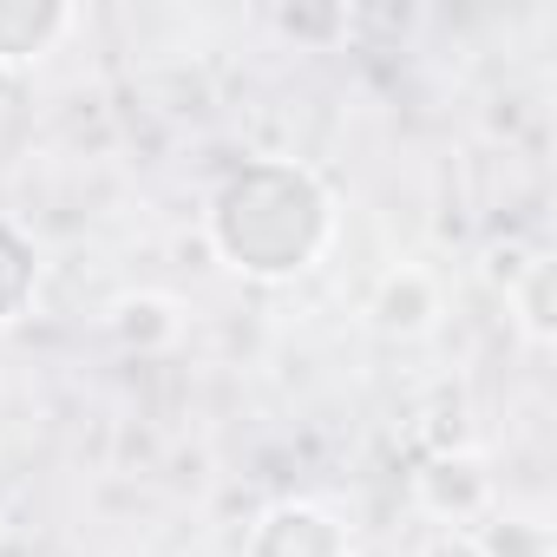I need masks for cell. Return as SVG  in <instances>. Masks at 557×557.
Listing matches in <instances>:
<instances>
[{"instance_id":"6","label":"cell","mask_w":557,"mask_h":557,"mask_svg":"<svg viewBox=\"0 0 557 557\" xmlns=\"http://www.w3.org/2000/svg\"><path fill=\"white\" fill-rule=\"evenodd\" d=\"M106 329H112L119 348L158 355V348H171V342L184 335V309H177L171 296H119L112 315H106Z\"/></svg>"},{"instance_id":"1","label":"cell","mask_w":557,"mask_h":557,"mask_svg":"<svg viewBox=\"0 0 557 557\" xmlns=\"http://www.w3.org/2000/svg\"><path fill=\"white\" fill-rule=\"evenodd\" d=\"M342 230L329 177L302 158H243L203 197V243L243 283H296Z\"/></svg>"},{"instance_id":"8","label":"cell","mask_w":557,"mask_h":557,"mask_svg":"<svg viewBox=\"0 0 557 557\" xmlns=\"http://www.w3.org/2000/svg\"><path fill=\"white\" fill-rule=\"evenodd\" d=\"M40 296V243L14 216H0V322H21Z\"/></svg>"},{"instance_id":"2","label":"cell","mask_w":557,"mask_h":557,"mask_svg":"<svg viewBox=\"0 0 557 557\" xmlns=\"http://www.w3.org/2000/svg\"><path fill=\"white\" fill-rule=\"evenodd\" d=\"M243 557H355V537L315 498H275L243 531Z\"/></svg>"},{"instance_id":"5","label":"cell","mask_w":557,"mask_h":557,"mask_svg":"<svg viewBox=\"0 0 557 557\" xmlns=\"http://www.w3.org/2000/svg\"><path fill=\"white\" fill-rule=\"evenodd\" d=\"M368 315H374V329H381V335H400V342H413V335H426V329L440 322V283H433L426 269L400 262V269H387L381 283H374V302H368Z\"/></svg>"},{"instance_id":"11","label":"cell","mask_w":557,"mask_h":557,"mask_svg":"<svg viewBox=\"0 0 557 557\" xmlns=\"http://www.w3.org/2000/svg\"><path fill=\"white\" fill-rule=\"evenodd\" d=\"M420 557H485V544L472 531H440V537L420 544Z\"/></svg>"},{"instance_id":"4","label":"cell","mask_w":557,"mask_h":557,"mask_svg":"<svg viewBox=\"0 0 557 557\" xmlns=\"http://www.w3.org/2000/svg\"><path fill=\"white\" fill-rule=\"evenodd\" d=\"M73 27H79L73 0H0V66L8 73L40 66Z\"/></svg>"},{"instance_id":"9","label":"cell","mask_w":557,"mask_h":557,"mask_svg":"<svg viewBox=\"0 0 557 557\" xmlns=\"http://www.w3.org/2000/svg\"><path fill=\"white\" fill-rule=\"evenodd\" d=\"M355 8H342V0H296V8H275V27H283L296 47H342L355 34Z\"/></svg>"},{"instance_id":"3","label":"cell","mask_w":557,"mask_h":557,"mask_svg":"<svg viewBox=\"0 0 557 557\" xmlns=\"http://www.w3.org/2000/svg\"><path fill=\"white\" fill-rule=\"evenodd\" d=\"M413 498L446 531L479 524L492 511V466H485V453H472V446H433L420 459V472H413Z\"/></svg>"},{"instance_id":"10","label":"cell","mask_w":557,"mask_h":557,"mask_svg":"<svg viewBox=\"0 0 557 557\" xmlns=\"http://www.w3.org/2000/svg\"><path fill=\"white\" fill-rule=\"evenodd\" d=\"M485 544V557H550V531L544 524H524V518H505L492 531H472Z\"/></svg>"},{"instance_id":"7","label":"cell","mask_w":557,"mask_h":557,"mask_svg":"<svg viewBox=\"0 0 557 557\" xmlns=\"http://www.w3.org/2000/svg\"><path fill=\"white\" fill-rule=\"evenodd\" d=\"M505 296H511L518 329H524L531 342H550V335H557V262H550L544 249H531V256L505 275Z\"/></svg>"}]
</instances>
